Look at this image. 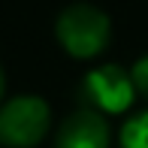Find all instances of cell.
Segmentation results:
<instances>
[{
	"instance_id": "1",
	"label": "cell",
	"mask_w": 148,
	"mask_h": 148,
	"mask_svg": "<svg viewBox=\"0 0 148 148\" xmlns=\"http://www.w3.org/2000/svg\"><path fill=\"white\" fill-rule=\"evenodd\" d=\"M55 36L60 49L76 60H94L103 55L112 39V21L94 3H73L55 21Z\"/></svg>"
},
{
	"instance_id": "2",
	"label": "cell",
	"mask_w": 148,
	"mask_h": 148,
	"mask_svg": "<svg viewBox=\"0 0 148 148\" xmlns=\"http://www.w3.org/2000/svg\"><path fill=\"white\" fill-rule=\"evenodd\" d=\"M51 130V106L39 94H15L0 103V145L36 148Z\"/></svg>"
},
{
	"instance_id": "3",
	"label": "cell",
	"mask_w": 148,
	"mask_h": 148,
	"mask_svg": "<svg viewBox=\"0 0 148 148\" xmlns=\"http://www.w3.org/2000/svg\"><path fill=\"white\" fill-rule=\"evenodd\" d=\"M82 94L88 100V106L100 115H127L136 103V85L130 79V70L118 64H100L94 70L85 73Z\"/></svg>"
},
{
	"instance_id": "4",
	"label": "cell",
	"mask_w": 148,
	"mask_h": 148,
	"mask_svg": "<svg viewBox=\"0 0 148 148\" xmlns=\"http://www.w3.org/2000/svg\"><path fill=\"white\" fill-rule=\"evenodd\" d=\"M55 148H112V127L106 115L82 106L60 121Z\"/></svg>"
},
{
	"instance_id": "5",
	"label": "cell",
	"mask_w": 148,
	"mask_h": 148,
	"mask_svg": "<svg viewBox=\"0 0 148 148\" xmlns=\"http://www.w3.org/2000/svg\"><path fill=\"white\" fill-rule=\"evenodd\" d=\"M118 148H148V109L133 112L118 130Z\"/></svg>"
},
{
	"instance_id": "6",
	"label": "cell",
	"mask_w": 148,
	"mask_h": 148,
	"mask_svg": "<svg viewBox=\"0 0 148 148\" xmlns=\"http://www.w3.org/2000/svg\"><path fill=\"white\" fill-rule=\"evenodd\" d=\"M130 79H133V85H136V94H139V97H148V55H142V58L133 60Z\"/></svg>"
},
{
	"instance_id": "7",
	"label": "cell",
	"mask_w": 148,
	"mask_h": 148,
	"mask_svg": "<svg viewBox=\"0 0 148 148\" xmlns=\"http://www.w3.org/2000/svg\"><path fill=\"white\" fill-rule=\"evenodd\" d=\"M3 85L6 82H3V66H0V100H3Z\"/></svg>"
}]
</instances>
